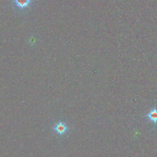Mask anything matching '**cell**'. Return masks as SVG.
<instances>
[{
  "label": "cell",
  "instance_id": "1",
  "mask_svg": "<svg viewBox=\"0 0 157 157\" xmlns=\"http://www.w3.org/2000/svg\"><path fill=\"white\" fill-rule=\"evenodd\" d=\"M52 129L57 136L63 137L69 133L70 128L65 121L59 120L54 124Z\"/></svg>",
  "mask_w": 157,
  "mask_h": 157
},
{
  "label": "cell",
  "instance_id": "2",
  "mask_svg": "<svg viewBox=\"0 0 157 157\" xmlns=\"http://www.w3.org/2000/svg\"><path fill=\"white\" fill-rule=\"evenodd\" d=\"M144 118H145L148 121L153 123L154 129H155L157 125V107L154 105V107L144 115Z\"/></svg>",
  "mask_w": 157,
  "mask_h": 157
},
{
  "label": "cell",
  "instance_id": "3",
  "mask_svg": "<svg viewBox=\"0 0 157 157\" xmlns=\"http://www.w3.org/2000/svg\"><path fill=\"white\" fill-rule=\"evenodd\" d=\"M31 0H13L14 5L20 9H24L29 6Z\"/></svg>",
  "mask_w": 157,
  "mask_h": 157
}]
</instances>
